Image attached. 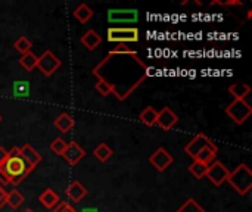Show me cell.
<instances>
[{"label": "cell", "instance_id": "obj_25", "mask_svg": "<svg viewBox=\"0 0 252 212\" xmlns=\"http://www.w3.org/2000/svg\"><path fill=\"white\" fill-rule=\"evenodd\" d=\"M37 56L32 52H28L25 55H21L19 58V65L25 69V71H32L37 66Z\"/></svg>", "mask_w": 252, "mask_h": 212}, {"label": "cell", "instance_id": "obj_33", "mask_svg": "<svg viewBox=\"0 0 252 212\" xmlns=\"http://www.w3.org/2000/svg\"><path fill=\"white\" fill-rule=\"evenodd\" d=\"M131 52H134V50H131L127 44H118L115 49H112L109 53H120V55H123V53H131Z\"/></svg>", "mask_w": 252, "mask_h": 212}, {"label": "cell", "instance_id": "obj_12", "mask_svg": "<svg viewBox=\"0 0 252 212\" xmlns=\"http://www.w3.org/2000/svg\"><path fill=\"white\" fill-rule=\"evenodd\" d=\"M177 122H179V117H177L170 108H162V109L158 112L155 125H158V127L162 128L164 131H168V130H171Z\"/></svg>", "mask_w": 252, "mask_h": 212}, {"label": "cell", "instance_id": "obj_4", "mask_svg": "<svg viewBox=\"0 0 252 212\" xmlns=\"http://www.w3.org/2000/svg\"><path fill=\"white\" fill-rule=\"evenodd\" d=\"M106 38L109 43H118V44H127V43H137L140 35L139 30L134 27L128 28H118V27H111L106 31Z\"/></svg>", "mask_w": 252, "mask_h": 212}, {"label": "cell", "instance_id": "obj_39", "mask_svg": "<svg viewBox=\"0 0 252 212\" xmlns=\"http://www.w3.org/2000/svg\"><path fill=\"white\" fill-rule=\"evenodd\" d=\"M0 121H1V117H0Z\"/></svg>", "mask_w": 252, "mask_h": 212}, {"label": "cell", "instance_id": "obj_6", "mask_svg": "<svg viewBox=\"0 0 252 212\" xmlns=\"http://www.w3.org/2000/svg\"><path fill=\"white\" fill-rule=\"evenodd\" d=\"M61 66V59L52 52V50H46L43 52V55L37 59V66L46 77H50L56 72V69Z\"/></svg>", "mask_w": 252, "mask_h": 212}, {"label": "cell", "instance_id": "obj_1", "mask_svg": "<svg viewBox=\"0 0 252 212\" xmlns=\"http://www.w3.org/2000/svg\"><path fill=\"white\" fill-rule=\"evenodd\" d=\"M93 75L103 80L118 100H126L146 78L148 66L136 52L108 53V56L94 66Z\"/></svg>", "mask_w": 252, "mask_h": 212}, {"label": "cell", "instance_id": "obj_20", "mask_svg": "<svg viewBox=\"0 0 252 212\" xmlns=\"http://www.w3.org/2000/svg\"><path fill=\"white\" fill-rule=\"evenodd\" d=\"M229 93L238 100H245L247 96L251 93V87L245 83H236L229 87Z\"/></svg>", "mask_w": 252, "mask_h": 212}, {"label": "cell", "instance_id": "obj_13", "mask_svg": "<svg viewBox=\"0 0 252 212\" xmlns=\"http://www.w3.org/2000/svg\"><path fill=\"white\" fill-rule=\"evenodd\" d=\"M21 151V156L22 159L32 168H35L40 162H41V155L31 146V145H24L22 148H19Z\"/></svg>", "mask_w": 252, "mask_h": 212}, {"label": "cell", "instance_id": "obj_30", "mask_svg": "<svg viewBox=\"0 0 252 212\" xmlns=\"http://www.w3.org/2000/svg\"><path fill=\"white\" fill-rule=\"evenodd\" d=\"M94 89L99 91V94H102L103 97H106V96H109L111 93H112V89L103 81V80H100V78H97V81L94 83Z\"/></svg>", "mask_w": 252, "mask_h": 212}, {"label": "cell", "instance_id": "obj_36", "mask_svg": "<svg viewBox=\"0 0 252 212\" xmlns=\"http://www.w3.org/2000/svg\"><path fill=\"white\" fill-rule=\"evenodd\" d=\"M6 186V184H9V182H7V179H6V176L1 173V170H0V186Z\"/></svg>", "mask_w": 252, "mask_h": 212}, {"label": "cell", "instance_id": "obj_35", "mask_svg": "<svg viewBox=\"0 0 252 212\" xmlns=\"http://www.w3.org/2000/svg\"><path fill=\"white\" fill-rule=\"evenodd\" d=\"M7 159V151L0 146V164H3Z\"/></svg>", "mask_w": 252, "mask_h": 212}, {"label": "cell", "instance_id": "obj_10", "mask_svg": "<svg viewBox=\"0 0 252 212\" xmlns=\"http://www.w3.org/2000/svg\"><path fill=\"white\" fill-rule=\"evenodd\" d=\"M139 18V12L136 9H112L108 12L109 22H136Z\"/></svg>", "mask_w": 252, "mask_h": 212}, {"label": "cell", "instance_id": "obj_31", "mask_svg": "<svg viewBox=\"0 0 252 212\" xmlns=\"http://www.w3.org/2000/svg\"><path fill=\"white\" fill-rule=\"evenodd\" d=\"M53 212H77L74 207H71L68 202H59L55 208H53Z\"/></svg>", "mask_w": 252, "mask_h": 212}, {"label": "cell", "instance_id": "obj_18", "mask_svg": "<svg viewBox=\"0 0 252 212\" xmlns=\"http://www.w3.org/2000/svg\"><path fill=\"white\" fill-rule=\"evenodd\" d=\"M74 125H75L74 118H72L69 114H66V112L61 114V115L55 120V127H56L61 133H68Z\"/></svg>", "mask_w": 252, "mask_h": 212}, {"label": "cell", "instance_id": "obj_16", "mask_svg": "<svg viewBox=\"0 0 252 212\" xmlns=\"http://www.w3.org/2000/svg\"><path fill=\"white\" fill-rule=\"evenodd\" d=\"M86 195H87V189L80 182H72L66 189V196L74 202H80Z\"/></svg>", "mask_w": 252, "mask_h": 212}, {"label": "cell", "instance_id": "obj_19", "mask_svg": "<svg viewBox=\"0 0 252 212\" xmlns=\"http://www.w3.org/2000/svg\"><path fill=\"white\" fill-rule=\"evenodd\" d=\"M72 15L80 24H87L93 16V9L90 6H87L86 3H81V4H78V7L74 10Z\"/></svg>", "mask_w": 252, "mask_h": 212}, {"label": "cell", "instance_id": "obj_28", "mask_svg": "<svg viewBox=\"0 0 252 212\" xmlns=\"http://www.w3.org/2000/svg\"><path fill=\"white\" fill-rule=\"evenodd\" d=\"M13 94L16 97H27L30 94V84L27 81H16L13 84Z\"/></svg>", "mask_w": 252, "mask_h": 212}, {"label": "cell", "instance_id": "obj_32", "mask_svg": "<svg viewBox=\"0 0 252 212\" xmlns=\"http://www.w3.org/2000/svg\"><path fill=\"white\" fill-rule=\"evenodd\" d=\"M211 4H220V6H242L244 3L241 0H227V1L214 0V1H211Z\"/></svg>", "mask_w": 252, "mask_h": 212}, {"label": "cell", "instance_id": "obj_2", "mask_svg": "<svg viewBox=\"0 0 252 212\" xmlns=\"http://www.w3.org/2000/svg\"><path fill=\"white\" fill-rule=\"evenodd\" d=\"M0 170L6 176L9 184L18 186L28 177V174L34 168L22 159L19 148H12L7 152V159L3 164H0Z\"/></svg>", "mask_w": 252, "mask_h": 212}, {"label": "cell", "instance_id": "obj_9", "mask_svg": "<svg viewBox=\"0 0 252 212\" xmlns=\"http://www.w3.org/2000/svg\"><path fill=\"white\" fill-rule=\"evenodd\" d=\"M214 142H211V139L210 137H207L204 133H199V134H196L186 146H185V152L190 156V158H195L204 148H207V146H210V145H213Z\"/></svg>", "mask_w": 252, "mask_h": 212}, {"label": "cell", "instance_id": "obj_17", "mask_svg": "<svg viewBox=\"0 0 252 212\" xmlns=\"http://www.w3.org/2000/svg\"><path fill=\"white\" fill-rule=\"evenodd\" d=\"M38 201L41 202V205L47 210H53L58 204H59V196L55 190L52 189H46L40 196H38Z\"/></svg>", "mask_w": 252, "mask_h": 212}, {"label": "cell", "instance_id": "obj_5", "mask_svg": "<svg viewBox=\"0 0 252 212\" xmlns=\"http://www.w3.org/2000/svg\"><path fill=\"white\" fill-rule=\"evenodd\" d=\"M236 124H244L252 114V108L250 106V103L247 100H238L235 99L224 111Z\"/></svg>", "mask_w": 252, "mask_h": 212}, {"label": "cell", "instance_id": "obj_23", "mask_svg": "<svg viewBox=\"0 0 252 212\" xmlns=\"http://www.w3.org/2000/svg\"><path fill=\"white\" fill-rule=\"evenodd\" d=\"M25 202V198L22 196V193L19 192V190H10L9 193H7V196H6V204L12 208V210H16V208H19L22 204Z\"/></svg>", "mask_w": 252, "mask_h": 212}, {"label": "cell", "instance_id": "obj_24", "mask_svg": "<svg viewBox=\"0 0 252 212\" xmlns=\"http://www.w3.org/2000/svg\"><path fill=\"white\" fill-rule=\"evenodd\" d=\"M112 149L106 145V143H100L99 146H96L94 148V151H93V155H94V158L96 159H99L100 162H106L111 156H112Z\"/></svg>", "mask_w": 252, "mask_h": 212}, {"label": "cell", "instance_id": "obj_37", "mask_svg": "<svg viewBox=\"0 0 252 212\" xmlns=\"http://www.w3.org/2000/svg\"><path fill=\"white\" fill-rule=\"evenodd\" d=\"M83 212H96V210H93V208H86V210H83Z\"/></svg>", "mask_w": 252, "mask_h": 212}, {"label": "cell", "instance_id": "obj_34", "mask_svg": "<svg viewBox=\"0 0 252 212\" xmlns=\"http://www.w3.org/2000/svg\"><path fill=\"white\" fill-rule=\"evenodd\" d=\"M6 196H7V192L3 189V186H0V210L4 207L6 204Z\"/></svg>", "mask_w": 252, "mask_h": 212}, {"label": "cell", "instance_id": "obj_14", "mask_svg": "<svg viewBox=\"0 0 252 212\" xmlns=\"http://www.w3.org/2000/svg\"><path fill=\"white\" fill-rule=\"evenodd\" d=\"M81 44L87 49V50H94L100 46L102 43V37L94 31V30H89L87 32H84L80 38Z\"/></svg>", "mask_w": 252, "mask_h": 212}, {"label": "cell", "instance_id": "obj_27", "mask_svg": "<svg viewBox=\"0 0 252 212\" xmlns=\"http://www.w3.org/2000/svg\"><path fill=\"white\" fill-rule=\"evenodd\" d=\"M176 212H207L195 199H188Z\"/></svg>", "mask_w": 252, "mask_h": 212}, {"label": "cell", "instance_id": "obj_11", "mask_svg": "<svg viewBox=\"0 0 252 212\" xmlns=\"http://www.w3.org/2000/svg\"><path fill=\"white\" fill-rule=\"evenodd\" d=\"M84 155H86L84 149H83L78 143H75V142L66 143V148H65L63 153H62L63 159H65L69 165H72V167L77 165V164L84 158Z\"/></svg>", "mask_w": 252, "mask_h": 212}, {"label": "cell", "instance_id": "obj_7", "mask_svg": "<svg viewBox=\"0 0 252 212\" xmlns=\"http://www.w3.org/2000/svg\"><path fill=\"white\" fill-rule=\"evenodd\" d=\"M229 174H230V171L226 168V165H224L223 162L214 161L213 164H210L205 177H208L210 182H211L214 186H221V184L227 180Z\"/></svg>", "mask_w": 252, "mask_h": 212}, {"label": "cell", "instance_id": "obj_26", "mask_svg": "<svg viewBox=\"0 0 252 212\" xmlns=\"http://www.w3.org/2000/svg\"><path fill=\"white\" fill-rule=\"evenodd\" d=\"M13 47H15V50L19 52L21 55H25V53L31 52L32 44H31V41H30L25 35H21V37L13 43Z\"/></svg>", "mask_w": 252, "mask_h": 212}, {"label": "cell", "instance_id": "obj_21", "mask_svg": "<svg viewBox=\"0 0 252 212\" xmlns=\"http://www.w3.org/2000/svg\"><path fill=\"white\" fill-rule=\"evenodd\" d=\"M157 117H158V112H157L152 106H146V108L140 112L139 120H140L145 125L154 127L155 122H157Z\"/></svg>", "mask_w": 252, "mask_h": 212}, {"label": "cell", "instance_id": "obj_3", "mask_svg": "<svg viewBox=\"0 0 252 212\" xmlns=\"http://www.w3.org/2000/svg\"><path fill=\"white\" fill-rule=\"evenodd\" d=\"M229 184L241 195L245 196L252 189V171L247 164L238 165L227 177Z\"/></svg>", "mask_w": 252, "mask_h": 212}, {"label": "cell", "instance_id": "obj_38", "mask_svg": "<svg viewBox=\"0 0 252 212\" xmlns=\"http://www.w3.org/2000/svg\"><path fill=\"white\" fill-rule=\"evenodd\" d=\"M25 212H34V211H32V210H27V211H25Z\"/></svg>", "mask_w": 252, "mask_h": 212}, {"label": "cell", "instance_id": "obj_15", "mask_svg": "<svg viewBox=\"0 0 252 212\" xmlns=\"http://www.w3.org/2000/svg\"><path fill=\"white\" fill-rule=\"evenodd\" d=\"M217 152H219V148L213 143V145L204 148V149L193 158V161H199V162H202V164L210 165V164L214 162V159H216V156H217Z\"/></svg>", "mask_w": 252, "mask_h": 212}, {"label": "cell", "instance_id": "obj_8", "mask_svg": "<svg viewBox=\"0 0 252 212\" xmlns=\"http://www.w3.org/2000/svg\"><path fill=\"white\" fill-rule=\"evenodd\" d=\"M149 162L154 165L155 170H158L159 173H164L173 162H174V158L173 155H170L167 152V149L164 148H158L149 158Z\"/></svg>", "mask_w": 252, "mask_h": 212}, {"label": "cell", "instance_id": "obj_29", "mask_svg": "<svg viewBox=\"0 0 252 212\" xmlns=\"http://www.w3.org/2000/svg\"><path fill=\"white\" fill-rule=\"evenodd\" d=\"M65 148H66V142H65L62 137H56V139L50 143V149H52V152H53L55 155H58V156H62V153H63V151H65Z\"/></svg>", "mask_w": 252, "mask_h": 212}, {"label": "cell", "instance_id": "obj_22", "mask_svg": "<svg viewBox=\"0 0 252 212\" xmlns=\"http://www.w3.org/2000/svg\"><path fill=\"white\" fill-rule=\"evenodd\" d=\"M208 167L207 164H202L199 161H193L190 165H189V173L196 179V180H201L207 176V171H208Z\"/></svg>", "mask_w": 252, "mask_h": 212}]
</instances>
